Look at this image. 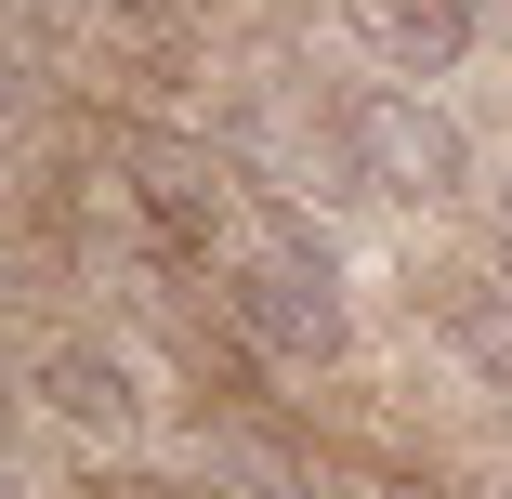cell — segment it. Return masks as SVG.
Returning <instances> with one entry per match:
<instances>
[{"label": "cell", "instance_id": "obj_8", "mask_svg": "<svg viewBox=\"0 0 512 499\" xmlns=\"http://www.w3.org/2000/svg\"><path fill=\"white\" fill-rule=\"evenodd\" d=\"M119 499H237L224 473H119Z\"/></svg>", "mask_w": 512, "mask_h": 499}, {"label": "cell", "instance_id": "obj_6", "mask_svg": "<svg viewBox=\"0 0 512 499\" xmlns=\"http://www.w3.org/2000/svg\"><path fill=\"white\" fill-rule=\"evenodd\" d=\"M421 316H434V342H447L486 394H512V276H499V263H434V276H421Z\"/></svg>", "mask_w": 512, "mask_h": 499}, {"label": "cell", "instance_id": "obj_9", "mask_svg": "<svg viewBox=\"0 0 512 499\" xmlns=\"http://www.w3.org/2000/svg\"><path fill=\"white\" fill-rule=\"evenodd\" d=\"M486 263H499V276H512V171H499V184H486Z\"/></svg>", "mask_w": 512, "mask_h": 499}, {"label": "cell", "instance_id": "obj_2", "mask_svg": "<svg viewBox=\"0 0 512 499\" xmlns=\"http://www.w3.org/2000/svg\"><path fill=\"white\" fill-rule=\"evenodd\" d=\"M106 184L145 211V237L171 250V263H224V237L250 224V171H237V145H211V132H171V119H119L106 132Z\"/></svg>", "mask_w": 512, "mask_h": 499}, {"label": "cell", "instance_id": "obj_10", "mask_svg": "<svg viewBox=\"0 0 512 499\" xmlns=\"http://www.w3.org/2000/svg\"><path fill=\"white\" fill-rule=\"evenodd\" d=\"M499 499H512V486H499Z\"/></svg>", "mask_w": 512, "mask_h": 499}, {"label": "cell", "instance_id": "obj_1", "mask_svg": "<svg viewBox=\"0 0 512 499\" xmlns=\"http://www.w3.org/2000/svg\"><path fill=\"white\" fill-rule=\"evenodd\" d=\"M211 316L237 329V355L263 368H342L355 355V303H342V263L302 211H250L211 263Z\"/></svg>", "mask_w": 512, "mask_h": 499}, {"label": "cell", "instance_id": "obj_3", "mask_svg": "<svg viewBox=\"0 0 512 499\" xmlns=\"http://www.w3.org/2000/svg\"><path fill=\"white\" fill-rule=\"evenodd\" d=\"M329 119H342L355 184L394 197V211H447V197L473 184V132L434 106L421 79H342V92H329Z\"/></svg>", "mask_w": 512, "mask_h": 499}, {"label": "cell", "instance_id": "obj_4", "mask_svg": "<svg viewBox=\"0 0 512 499\" xmlns=\"http://www.w3.org/2000/svg\"><path fill=\"white\" fill-rule=\"evenodd\" d=\"M40 408L66 421V434H92V447H132L145 434V368L106 342V329H66V342H40Z\"/></svg>", "mask_w": 512, "mask_h": 499}, {"label": "cell", "instance_id": "obj_5", "mask_svg": "<svg viewBox=\"0 0 512 499\" xmlns=\"http://www.w3.org/2000/svg\"><path fill=\"white\" fill-rule=\"evenodd\" d=\"M342 27H355V53L381 66V79H460L473 66V40H486V0H342Z\"/></svg>", "mask_w": 512, "mask_h": 499}, {"label": "cell", "instance_id": "obj_7", "mask_svg": "<svg viewBox=\"0 0 512 499\" xmlns=\"http://www.w3.org/2000/svg\"><path fill=\"white\" fill-rule=\"evenodd\" d=\"M329 499H460V486H447V473H342Z\"/></svg>", "mask_w": 512, "mask_h": 499}]
</instances>
